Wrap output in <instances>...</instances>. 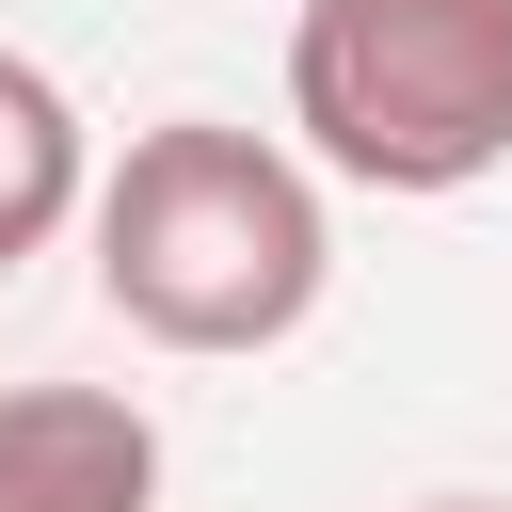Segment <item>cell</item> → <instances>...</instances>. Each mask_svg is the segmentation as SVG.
Returning <instances> with one entry per match:
<instances>
[{"label": "cell", "mask_w": 512, "mask_h": 512, "mask_svg": "<svg viewBox=\"0 0 512 512\" xmlns=\"http://www.w3.org/2000/svg\"><path fill=\"white\" fill-rule=\"evenodd\" d=\"M320 272H336L320 176L272 128L160 112L96 176V304L160 352H288L320 320Z\"/></svg>", "instance_id": "6da1fadb"}, {"label": "cell", "mask_w": 512, "mask_h": 512, "mask_svg": "<svg viewBox=\"0 0 512 512\" xmlns=\"http://www.w3.org/2000/svg\"><path fill=\"white\" fill-rule=\"evenodd\" d=\"M288 128L352 192H480L512 160V0H304Z\"/></svg>", "instance_id": "7a4b0ae2"}, {"label": "cell", "mask_w": 512, "mask_h": 512, "mask_svg": "<svg viewBox=\"0 0 512 512\" xmlns=\"http://www.w3.org/2000/svg\"><path fill=\"white\" fill-rule=\"evenodd\" d=\"M0 512H160V416L112 384H0Z\"/></svg>", "instance_id": "3957f363"}, {"label": "cell", "mask_w": 512, "mask_h": 512, "mask_svg": "<svg viewBox=\"0 0 512 512\" xmlns=\"http://www.w3.org/2000/svg\"><path fill=\"white\" fill-rule=\"evenodd\" d=\"M80 208H96V160H80L64 80H48L32 48H0V272H16V256H48Z\"/></svg>", "instance_id": "277c9868"}, {"label": "cell", "mask_w": 512, "mask_h": 512, "mask_svg": "<svg viewBox=\"0 0 512 512\" xmlns=\"http://www.w3.org/2000/svg\"><path fill=\"white\" fill-rule=\"evenodd\" d=\"M432 512H496V496H432Z\"/></svg>", "instance_id": "5b68a950"}]
</instances>
